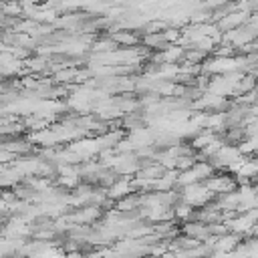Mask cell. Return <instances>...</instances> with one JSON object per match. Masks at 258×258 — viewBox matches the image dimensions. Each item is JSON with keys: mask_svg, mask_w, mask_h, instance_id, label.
Wrapping results in <instances>:
<instances>
[{"mask_svg": "<svg viewBox=\"0 0 258 258\" xmlns=\"http://www.w3.org/2000/svg\"><path fill=\"white\" fill-rule=\"evenodd\" d=\"M204 185L208 187V191H210L214 198H222V196H228V194H232V191L238 189L236 177H234L232 173H226V171H222V173L216 171L212 177H208V179L204 181Z\"/></svg>", "mask_w": 258, "mask_h": 258, "instance_id": "obj_1", "label": "cell"}]
</instances>
